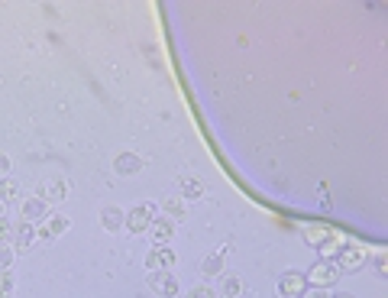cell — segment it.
<instances>
[{
  "label": "cell",
  "instance_id": "15",
  "mask_svg": "<svg viewBox=\"0 0 388 298\" xmlns=\"http://www.w3.org/2000/svg\"><path fill=\"white\" fill-rule=\"evenodd\" d=\"M178 185H182V201H201L204 198V192H207L204 182H201V178H191V175L182 178Z\"/></svg>",
  "mask_w": 388,
  "mask_h": 298
},
{
  "label": "cell",
  "instance_id": "12",
  "mask_svg": "<svg viewBox=\"0 0 388 298\" xmlns=\"http://www.w3.org/2000/svg\"><path fill=\"white\" fill-rule=\"evenodd\" d=\"M149 234H152V247H165V243L175 237V220L172 217H162V220H152V227H149Z\"/></svg>",
  "mask_w": 388,
  "mask_h": 298
},
{
  "label": "cell",
  "instance_id": "7",
  "mask_svg": "<svg viewBox=\"0 0 388 298\" xmlns=\"http://www.w3.org/2000/svg\"><path fill=\"white\" fill-rule=\"evenodd\" d=\"M276 289L282 298H301L308 292V279H304V272H285Z\"/></svg>",
  "mask_w": 388,
  "mask_h": 298
},
{
  "label": "cell",
  "instance_id": "2",
  "mask_svg": "<svg viewBox=\"0 0 388 298\" xmlns=\"http://www.w3.org/2000/svg\"><path fill=\"white\" fill-rule=\"evenodd\" d=\"M369 260V250L362 247V243H343L340 247V253H337V266H340V272H353V269H360L362 263Z\"/></svg>",
  "mask_w": 388,
  "mask_h": 298
},
{
  "label": "cell",
  "instance_id": "20",
  "mask_svg": "<svg viewBox=\"0 0 388 298\" xmlns=\"http://www.w3.org/2000/svg\"><path fill=\"white\" fill-rule=\"evenodd\" d=\"M14 289H16V279L10 269H0V298H14Z\"/></svg>",
  "mask_w": 388,
  "mask_h": 298
},
{
  "label": "cell",
  "instance_id": "26",
  "mask_svg": "<svg viewBox=\"0 0 388 298\" xmlns=\"http://www.w3.org/2000/svg\"><path fill=\"white\" fill-rule=\"evenodd\" d=\"M301 298H330V292L327 289H310V292H304Z\"/></svg>",
  "mask_w": 388,
  "mask_h": 298
},
{
  "label": "cell",
  "instance_id": "9",
  "mask_svg": "<svg viewBox=\"0 0 388 298\" xmlns=\"http://www.w3.org/2000/svg\"><path fill=\"white\" fill-rule=\"evenodd\" d=\"M33 243H36V224L20 220V224L14 227V234H10V247H14V253H26Z\"/></svg>",
  "mask_w": 388,
  "mask_h": 298
},
{
  "label": "cell",
  "instance_id": "28",
  "mask_svg": "<svg viewBox=\"0 0 388 298\" xmlns=\"http://www.w3.org/2000/svg\"><path fill=\"white\" fill-rule=\"evenodd\" d=\"M0 217H7V205L4 201H0Z\"/></svg>",
  "mask_w": 388,
  "mask_h": 298
},
{
  "label": "cell",
  "instance_id": "14",
  "mask_svg": "<svg viewBox=\"0 0 388 298\" xmlns=\"http://www.w3.org/2000/svg\"><path fill=\"white\" fill-rule=\"evenodd\" d=\"M224 263H226V247H220L217 253L204 256V263H201V276H204V279L220 276V272H224Z\"/></svg>",
  "mask_w": 388,
  "mask_h": 298
},
{
  "label": "cell",
  "instance_id": "16",
  "mask_svg": "<svg viewBox=\"0 0 388 298\" xmlns=\"http://www.w3.org/2000/svg\"><path fill=\"white\" fill-rule=\"evenodd\" d=\"M240 292H243L240 276H233V272H224V279H220V289H217V298H240Z\"/></svg>",
  "mask_w": 388,
  "mask_h": 298
},
{
  "label": "cell",
  "instance_id": "5",
  "mask_svg": "<svg viewBox=\"0 0 388 298\" xmlns=\"http://www.w3.org/2000/svg\"><path fill=\"white\" fill-rule=\"evenodd\" d=\"M146 285L155 292L159 298H175L178 292H182V285H178V279L172 276V272H149L146 276Z\"/></svg>",
  "mask_w": 388,
  "mask_h": 298
},
{
  "label": "cell",
  "instance_id": "3",
  "mask_svg": "<svg viewBox=\"0 0 388 298\" xmlns=\"http://www.w3.org/2000/svg\"><path fill=\"white\" fill-rule=\"evenodd\" d=\"M152 220H155V205L142 201V205H136L133 211L127 214V224H123V230H130V234H146V230L152 227Z\"/></svg>",
  "mask_w": 388,
  "mask_h": 298
},
{
  "label": "cell",
  "instance_id": "24",
  "mask_svg": "<svg viewBox=\"0 0 388 298\" xmlns=\"http://www.w3.org/2000/svg\"><path fill=\"white\" fill-rule=\"evenodd\" d=\"M10 234H14V224L7 217H0V243H10Z\"/></svg>",
  "mask_w": 388,
  "mask_h": 298
},
{
  "label": "cell",
  "instance_id": "8",
  "mask_svg": "<svg viewBox=\"0 0 388 298\" xmlns=\"http://www.w3.org/2000/svg\"><path fill=\"white\" fill-rule=\"evenodd\" d=\"M175 266V253L169 247H152L146 256V269L149 272H169Z\"/></svg>",
  "mask_w": 388,
  "mask_h": 298
},
{
  "label": "cell",
  "instance_id": "6",
  "mask_svg": "<svg viewBox=\"0 0 388 298\" xmlns=\"http://www.w3.org/2000/svg\"><path fill=\"white\" fill-rule=\"evenodd\" d=\"M49 214H52V207L46 205L39 195H36V198H26L20 205V220H26V224H43Z\"/></svg>",
  "mask_w": 388,
  "mask_h": 298
},
{
  "label": "cell",
  "instance_id": "10",
  "mask_svg": "<svg viewBox=\"0 0 388 298\" xmlns=\"http://www.w3.org/2000/svg\"><path fill=\"white\" fill-rule=\"evenodd\" d=\"M113 172L120 178H130V175H140L142 172V159L136 153H120V156L113 159Z\"/></svg>",
  "mask_w": 388,
  "mask_h": 298
},
{
  "label": "cell",
  "instance_id": "11",
  "mask_svg": "<svg viewBox=\"0 0 388 298\" xmlns=\"http://www.w3.org/2000/svg\"><path fill=\"white\" fill-rule=\"evenodd\" d=\"M65 195H68V185H65L62 178H52V182L39 185V198H43L46 205H58V201H65Z\"/></svg>",
  "mask_w": 388,
  "mask_h": 298
},
{
  "label": "cell",
  "instance_id": "27",
  "mask_svg": "<svg viewBox=\"0 0 388 298\" xmlns=\"http://www.w3.org/2000/svg\"><path fill=\"white\" fill-rule=\"evenodd\" d=\"M330 298H356V295H350V292H337V295H330Z\"/></svg>",
  "mask_w": 388,
  "mask_h": 298
},
{
  "label": "cell",
  "instance_id": "18",
  "mask_svg": "<svg viewBox=\"0 0 388 298\" xmlns=\"http://www.w3.org/2000/svg\"><path fill=\"white\" fill-rule=\"evenodd\" d=\"M340 247H343V240H340V234H337V237H330V240H327V243H320V247H318L320 260H327V263H337V253H340Z\"/></svg>",
  "mask_w": 388,
  "mask_h": 298
},
{
  "label": "cell",
  "instance_id": "13",
  "mask_svg": "<svg viewBox=\"0 0 388 298\" xmlns=\"http://www.w3.org/2000/svg\"><path fill=\"white\" fill-rule=\"evenodd\" d=\"M100 224H104V230L117 234V230H123V224H127V211H120L117 205H107L104 211H100Z\"/></svg>",
  "mask_w": 388,
  "mask_h": 298
},
{
  "label": "cell",
  "instance_id": "19",
  "mask_svg": "<svg viewBox=\"0 0 388 298\" xmlns=\"http://www.w3.org/2000/svg\"><path fill=\"white\" fill-rule=\"evenodd\" d=\"M20 198V185L14 182V178H0V201H4V205H7V201H16Z\"/></svg>",
  "mask_w": 388,
  "mask_h": 298
},
{
  "label": "cell",
  "instance_id": "4",
  "mask_svg": "<svg viewBox=\"0 0 388 298\" xmlns=\"http://www.w3.org/2000/svg\"><path fill=\"white\" fill-rule=\"evenodd\" d=\"M71 227V217L68 214H49V217L43 220V224H36V240H56V237H62L65 230Z\"/></svg>",
  "mask_w": 388,
  "mask_h": 298
},
{
  "label": "cell",
  "instance_id": "23",
  "mask_svg": "<svg viewBox=\"0 0 388 298\" xmlns=\"http://www.w3.org/2000/svg\"><path fill=\"white\" fill-rule=\"evenodd\" d=\"M188 298H217V292L211 285H194V289H188Z\"/></svg>",
  "mask_w": 388,
  "mask_h": 298
},
{
  "label": "cell",
  "instance_id": "17",
  "mask_svg": "<svg viewBox=\"0 0 388 298\" xmlns=\"http://www.w3.org/2000/svg\"><path fill=\"white\" fill-rule=\"evenodd\" d=\"M330 237H337V230H330V227H308L304 230V240H308L310 247H320V243H327Z\"/></svg>",
  "mask_w": 388,
  "mask_h": 298
},
{
  "label": "cell",
  "instance_id": "1",
  "mask_svg": "<svg viewBox=\"0 0 388 298\" xmlns=\"http://www.w3.org/2000/svg\"><path fill=\"white\" fill-rule=\"evenodd\" d=\"M340 276H343V272H340L337 263H327V260H320V263L310 266L304 279H308L310 289H330V285H337Z\"/></svg>",
  "mask_w": 388,
  "mask_h": 298
},
{
  "label": "cell",
  "instance_id": "22",
  "mask_svg": "<svg viewBox=\"0 0 388 298\" xmlns=\"http://www.w3.org/2000/svg\"><path fill=\"white\" fill-rule=\"evenodd\" d=\"M14 247L10 243H0V269H10V263H14Z\"/></svg>",
  "mask_w": 388,
  "mask_h": 298
},
{
  "label": "cell",
  "instance_id": "21",
  "mask_svg": "<svg viewBox=\"0 0 388 298\" xmlns=\"http://www.w3.org/2000/svg\"><path fill=\"white\" fill-rule=\"evenodd\" d=\"M162 207H165V214H169L172 220L184 217V201H182V198H165V201H162Z\"/></svg>",
  "mask_w": 388,
  "mask_h": 298
},
{
  "label": "cell",
  "instance_id": "25",
  "mask_svg": "<svg viewBox=\"0 0 388 298\" xmlns=\"http://www.w3.org/2000/svg\"><path fill=\"white\" fill-rule=\"evenodd\" d=\"M7 172H10V156L0 153V178H7Z\"/></svg>",
  "mask_w": 388,
  "mask_h": 298
}]
</instances>
